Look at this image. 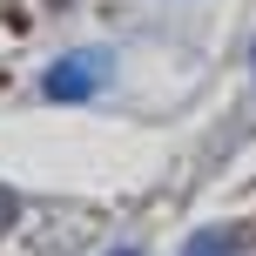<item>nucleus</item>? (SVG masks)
Wrapping results in <instances>:
<instances>
[{
    "mask_svg": "<svg viewBox=\"0 0 256 256\" xmlns=\"http://www.w3.org/2000/svg\"><path fill=\"white\" fill-rule=\"evenodd\" d=\"M102 81H108V54L88 48V54H61L40 74V94L48 102H88V94H102Z\"/></svg>",
    "mask_w": 256,
    "mask_h": 256,
    "instance_id": "f257e3e1",
    "label": "nucleus"
},
{
    "mask_svg": "<svg viewBox=\"0 0 256 256\" xmlns=\"http://www.w3.org/2000/svg\"><path fill=\"white\" fill-rule=\"evenodd\" d=\"M182 256H236V243H230V236H216V230H202V236H196Z\"/></svg>",
    "mask_w": 256,
    "mask_h": 256,
    "instance_id": "f03ea898",
    "label": "nucleus"
},
{
    "mask_svg": "<svg viewBox=\"0 0 256 256\" xmlns=\"http://www.w3.org/2000/svg\"><path fill=\"white\" fill-rule=\"evenodd\" d=\"M108 256H135V250H108Z\"/></svg>",
    "mask_w": 256,
    "mask_h": 256,
    "instance_id": "7ed1b4c3",
    "label": "nucleus"
}]
</instances>
